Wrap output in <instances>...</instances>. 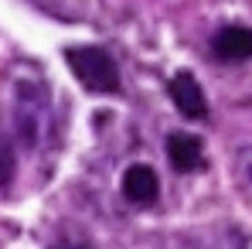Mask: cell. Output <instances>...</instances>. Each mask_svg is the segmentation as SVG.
Segmentation results:
<instances>
[{"label":"cell","instance_id":"52a82bcc","mask_svg":"<svg viewBox=\"0 0 252 249\" xmlns=\"http://www.w3.org/2000/svg\"><path fill=\"white\" fill-rule=\"evenodd\" d=\"M58 249H79V246H58Z\"/></svg>","mask_w":252,"mask_h":249},{"label":"cell","instance_id":"5b68a950","mask_svg":"<svg viewBox=\"0 0 252 249\" xmlns=\"http://www.w3.org/2000/svg\"><path fill=\"white\" fill-rule=\"evenodd\" d=\"M167 157L170 167L188 174V171H198L205 164V154H201V140L191 137V133H170L167 137Z\"/></svg>","mask_w":252,"mask_h":249},{"label":"cell","instance_id":"8992f818","mask_svg":"<svg viewBox=\"0 0 252 249\" xmlns=\"http://www.w3.org/2000/svg\"><path fill=\"white\" fill-rule=\"evenodd\" d=\"M10 174H14V154H10L7 140H0V188L10 184Z\"/></svg>","mask_w":252,"mask_h":249},{"label":"cell","instance_id":"277c9868","mask_svg":"<svg viewBox=\"0 0 252 249\" xmlns=\"http://www.w3.org/2000/svg\"><path fill=\"white\" fill-rule=\"evenodd\" d=\"M157 191H160V181H157L154 167L133 164L123 174V195H126V202H133V205H150V202L157 198Z\"/></svg>","mask_w":252,"mask_h":249},{"label":"cell","instance_id":"7a4b0ae2","mask_svg":"<svg viewBox=\"0 0 252 249\" xmlns=\"http://www.w3.org/2000/svg\"><path fill=\"white\" fill-rule=\"evenodd\" d=\"M167 92L174 99V106L181 109V116H188V120H205L208 116V99H205L201 85H198V79L191 72H177L170 79Z\"/></svg>","mask_w":252,"mask_h":249},{"label":"cell","instance_id":"6da1fadb","mask_svg":"<svg viewBox=\"0 0 252 249\" xmlns=\"http://www.w3.org/2000/svg\"><path fill=\"white\" fill-rule=\"evenodd\" d=\"M65 62L72 65L75 79L89 92H120V69H116V62H113L109 51L79 44V48L65 51Z\"/></svg>","mask_w":252,"mask_h":249},{"label":"cell","instance_id":"3957f363","mask_svg":"<svg viewBox=\"0 0 252 249\" xmlns=\"http://www.w3.org/2000/svg\"><path fill=\"white\" fill-rule=\"evenodd\" d=\"M211 51L221 62H249L252 58V28H242V24L218 28L215 38H211Z\"/></svg>","mask_w":252,"mask_h":249}]
</instances>
